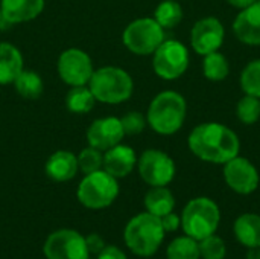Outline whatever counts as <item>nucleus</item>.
<instances>
[{
  "instance_id": "2",
  "label": "nucleus",
  "mask_w": 260,
  "mask_h": 259,
  "mask_svg": "<svg viewBox=\"0 0 260 259\" xmlns=\"http://www.w3.org/2000/svg\"><path fill=\"white\" fill-rule=\"evenodd\" d=\"M186 114V99L174 90H166L151 101L146 113V122L155 133L171 136L183 127Z\"/></svg>"
},
{
  "instance_id": "1",
  "label": "nucleus",
  "mask_w": 260,
  "mask_h": 259,
  "mask_svg": "<svg viewBox=\"0 0 260 259\" xmlns=\"http://www.w3.org/2000/svg\"><path fill=\"white\" fill-rule=\"evenodd\" d=\"M190 151L201 160L224 165L239 156L241 140L229 127L218 122H206L195 127L189 136Z\"/></svg>"
},
{
  "instance_id": "6",
  "label": "nucleus",
  "mask_w": 260,
  "mask_h": 259,
  "mask_svg": "<svg viewBox=\"0 0 260 259\" xmlns=\"http://www.w3.org/2000/svg\"><path fill=\"white\" fill-rule=\"evenodd\" d=\"M76 195L79 203L88 209H105L111 206L119 195L117 179L104 169L85 174L78 186Z\"/></svg>"
},
{
  "instance_id": "20",
  "label": "nucleus",
  "mask_w": 260,
  "mask_h": 259,
  "mask_svg": "<svg viewBox=\"0 0 260 259\" xmlns=\"http://www.w3.org/2000/svg\"><path fill=\"white\" fill-rule=\"evenodd\" d=\"M236 240L247 249L260 247V215L242 214L233 224Z\"/></svg>"
},
{
  "instance_id": "21",
  "label": "nucleus",
  "mask_w": 260,
  "mask_h": 259,
  "mask_svg": "<svg viewBox=\"0 0 260 259\" xmlns=\"http://www.w3.org/2000/svg\"><path fill=\"white\" fill-rule=\"evenodd\" d=\"M145 208L146 212L161 218L169 214L175 208L174 194L166 186H151V189L145 195Z\"/></svg>"
},
{
  "instance_id": "27",
  "label": "nucleus",
  "mask_w": 260,
  "mask_h": 259,
  "mask_svg": "<svg viewBox=\"0 0 260 259\" xmlns=\"http://www.w3.org/2000/svg\"><path fill=\"white\" fill-rule=\"evenodd\" d=\"M236 116L245 125H253L260 119V98L245 95L236 105Z\"/></svg>"
},
{
  "instance_id": "15",
  "label": "nucleus",
  "mask_w": 260,
  "mask_h": 259,
  "mask_svg": "<svg viewBox=\"0 0 260 259\" xmlns=\"http://www.w3.org/2000/svg\"><path fill=\"white\" fill-rule=\"evenodd\" d=\"M233 32L239 41L250 46H260V0L241 9L233 21Z\"/></svg>"
},
{
  "instance_id": "35",
  "label": "nucleus",
  "mask_w": 260,
  "mask_h": 259,
  "mask_svg": "<svg viewBox=\"0 0 260 259\" xmlns=\"http://www.w3.org/2000/svg\"><path fill=\"white\" fill-rule=\"evenodd\" d=\"M232 6H235V8H238V9H245V8H248L250 5H253L254 2H257V0H227Z\"/></svg>"
},
{
  "instance_id": "23",
  "label": "nucleus",
  "mask_w": 260,
  "mask_h": 259,
  "mask_svg": "<svg viewBox=\"0 0 260 259\" xmlns=\"http://www.w3.org/2000/svg\"><path fill=\"white\" fill-rule=\"evenodd\" d=\"M14 85H15L17 93L21 98L29 99V101L38 99L44 90V82H43L41 76L34 70H24V69L15 78Z\"/></svg>"
},
{
  "instance_id": "22",
  "label": "nucleus",
  "mask_w": 260,
  "mask_h": 259,
  "mask_svg": "<svg viewBox=\"0 0 260 259\" xmlns=\"http://www.w3.org/2000/svg\"><path fill=\"white\" fill-rule=\"evenodd\" d=\"M96 104V98L90 90L88 84L85 85H75L67 92L66 96V107L70 113L75 114H87L93 110Z\"/></svg>"
},
{
  "instance_id": "3",
  "label": "nucleus",
  "mask_w": 260,
  "mask_h": 259,
  "mask_svg": "<svg viewBox=\"0 0 260 259\" xmlns=\"http://www.w3.org/2000/svg\"><path fill=\"white\" fill-rule=\"evenodd\" d=\"M161 220L149 212H142L131 218L125 227L123 238L126 247L137 256H152L165 240Z\"/></svg>"
},
{
  "instance_id": "37",
  "label": "nucleus",
  "mask_w": 260,
  "mask_h": 259,
  "mask_svg": "<svg viewBox=\"0 0 260 259\" xmlns=\"http://www.w3.org/2000/svg\"><path fill=\"white\" fill-rule=\"evenodd\" d=\"M3 24H8V23H6V20L3 18V14H2V9H0V27H2Z\"/></svg>"
},
{
  "instance_id": "38",
  "label": "nucleus",
  "mask_w": 260,
  "mask_h": 259,
  "mask_svg": "<svg viewBox=\"0 0 260 259\" xmlns=\"http://www.w3.org/2000/svg\"><path fill=\"white\" fill-rule=\"evenodd\" d=\"M88 259H90V258H88Z\"/></svg>"
},
{
  "instance_id": "24",
  "label": "nucleus",
  "mask_w": 260,
  "mask_h": 259,
  "mask_svg": "<svg viewBox=\"0 0 260 259\" xmlns=\"http://www.w3.org/2000/svg\"><path fill=\"white\" fill-rule=\"evenodd\" d=\"M168 259H200V246L198 241L190 238L189 235L174 238L168 249H166Z\"/></svg>"
},
{
  "instance_id": "14",
  "label": "nucleus",
  "mask_w": 260,
  "mask_h": 259,
  "mask_svg": "<svg viewBox=\"0 0 260 259\" xmlns=\"http://www.w3.org/2000/svg\"><path fill=\"white\" fill-rule=\"evenodd\" d=\"M123 137H125V133L122 128V122L119 118H114V116L94 119L87 130L88 145L93 148H98L102 153L122 143Z\"/></svg>"
},
{
  "instance_id": "13",
  "label": "nucleus",
  "mask_w": 260,
  "mask_h": 259,
  "mask_svg": "<svg viewBox=\"0 0 260 259\" xmlns=\"http://www.w3.org/2000/svg\"><path fill=\"white\" fill-rule=\"evenodd\" d=\"M224 43V26L216 17L198 20L190 32V44L200 55L216 52Z\"/></svg>"
},
{
  "instance_id": "16",
  "label": "nucleus",
  "mask_w": 260,
  "mask_h": 259,
  "mask_svg": "<svg viewBox=\"0 0 260 259\" xmlns=\"http://www.w3.org/2000/svg\"><path fill=\"white\" fill-rule=\"evenodd\" d=\"M137 165L136 151L128 145H116L104 151V171L116 179H123L129 176Z\"/></svg>"
},
{
  "instance_id": "17",
  "label": "nucleus",
  "mask_w": 260,
  "mask_h": 259,
  "mask_svg": "<svg viewBox=\"0 0 260 259\" xmlns=\"http://www.w3.org/2000/svg\"><path fill=\"white\" fill-rule=\"evenodd\" d=\"M0 9L8 24L24 23L43 12L44 0H2Z\"/></svg>"
},
{
  "instance_id": "31",
  "label": "nucleus",
  "mask_w": 260,
  "mask_h": 259,
  "mask_svg": "<svg viewBox=\"0 0 260 259\" xmlns=\"http://www.w3.org/2000/svg\"><path fill=\"white\" fill-rule=\"evenodd\" d=\"M122 128H123V133L125 136H136V134H140L145 127H146V118L140 113V111H129L126 113L122 119Z\"/></svg>"
},
{
  "instance_id": "33",
  "label": "nucleus",
  "mask_w": 260,
  "mask_h": 259,
  "mask_svg": "<svg viewBox=\"0 0 260 259\" xmlns=\"http://www.w3.org/2000/svg\"><path fill=\"white\" fill-rule=\"evenodd\" d=\"M85 244H87V249H88V253L90 255H98L104 250L105 247V243L102 240L101 235L98 234H91L85 238Z\"/></svg>"
},
{
  "instance_id": "29",
  "label": "nucleus",
  "mask_w": 260,
  "mask_h": 259,
  "mask_svg": "<svg viewBox=\"0 0 260 259\" xmlns=\"http://www.w3.org/2000/svg\"><path fill=\"white\" fill-rule=\"evenodd\" d=\"M76 157H78L79 171L84 172V176L104 168V153L99 151L98 148H93V147L84 148Z\"/></svg>"
},
{
  "instance_id": "11",
  "label": "nucleus",
  "mask_w": 260,
  "mask_h": 259,
  "mask_svg": "<svg viewBox=\"0 0 260 259\" xmlns=\"http://www.w3.org/2000/svg\"><path fill=\"white\" fill-rule=\"evenodd\" d=\"M56 70L59 78L70 87L88 84L94 72L88 53H85L78 47H70L59 55L56 63Z\"/></svg>"
},
{
  "instance_id": "32",
  "label": "nucleus",
  "mask_w": 260,
  "mask_h": 259,
  "mask_svg": "<svg viewBox=\"0 0 260 259\" xmlns=\"http://www.w3.org/2000/svg\"><path fill=\"white\" fill-rule=\"evenodd\" d=\"M160 220H161V226H163L165 232H175L181 226V217L177 215L174 211L166 214V215H163Z\"/></svg>"
},
{
  "instance_id": "19",
  "label": "nucleus",
  "mask_w": 260,
  "mask_h": 259,
  "mask_svg": "<svg viewBox=\"0 0 260 259\" xmlns=\"http://www.w3.org/2000/svg\"><path fill=\"white\" fill-rule=\"evenodd\" d=\"M23 70V55L11 43H0V84H11Z\"/></svg>"
},
{
  "instance_id": "8",
  "label": "nucleus",
  "mask_w": 260,
  "mask_h": 259,
  "mask_svg": "<svg viewBox=\"0 0 260 259\" xmlns=\"http://www.w3.org/2000/svg\"><path fill=\"white\" fill-rule=\"evenodd\" d=\"M152 69L161 79L180 78L189 67V50L177 40H165L152 53Z\"/></svg>"
},
{
  "instance_id": "9",
  "label": "nucleus",
  "mask_w": 260,
  "mask_h": 259,
  "mask_svg": "<svg viewBox=\"0 0 260 259\" xmlns=\"http://www.w3.org/2000/svg\"><path fill=\"white\" fill-rule=\"evenodd\" d=\"M137 168L142 180L149 186H168L177 172L172 157L160 150L143 151L137 159Z\"/></svg>"
},
{
  "instance_id": "26",
  "label": "nucleus",
  "mask_w": 260,
  "mask_h": 259,
  "mask_svg": "<svg viewBox=\"0 0 260 259\" xmlns=\"http://www.w3.org/2000/svg\"><path fill=\"white\" fill-rule=\"evenodd\" d=\"M203 72H204V76L209 81H215V82L222 81V79H225L229 76V72H230L229 61L218 50L212 52L209 55H204Z\"/></svg>"
},
{
  "instance_id": "4",
  "label": "nucleus",
  "mask_w": 260,
  "mask_h": 259,
  "mask_svg": "<svg viewBox=\"0 0 260 259\" xmlns=\"http://www.w3.org/2000/svg\"><path fill=\"white\" fill-rule=\"evenodd\" d=\"M88 87L98 102L116 105L131 98L134 92V81L126 70L114 66H105L93 72Z\"/></svg>"
},
{
  "instance_id": "5",
  "label": "nucleus",
  "mask_w": 260,
  "mask_h": 259,
  "mask_svg": "<svg viewBox=\"0 0 260 259\" xmlns=\"http://www.w3.org/2000/svg\"><path fill=\"white\" fill-rule=\"evenodd\" d=\"M219 221L221 211L209 197L192 198L181 212V227L184 235H189L197 241L216 234Z\"/></svg>"
},
{
  "instance_id": "28",
  "label": "nucleus",
  "mask_w": 260,
  "mask_h": 259,
  "mask_svg": "<svg viewBox=\"0 0 260 259\" xmlns=\"http://www.w3.org/2000/svg\"><path fill=\"white\" fill-rule=\"evenodd\" d=\"M241 87L245 95L260 98V60H254L245 66L241 73Z\"/></svg>"
},
{
  "instance_id": "34",
  "label": "nucleus",
  "mask_w": 260,
  "mask_h": 259,
  "mask_svg": "<svg viewBox=\"0 0 260 259\" xmlns=\"http://www.w3.org/2000/svg\"><path fill=\"white\" fill-rule=\"evenodd\" d=\"M98 259H128L126 255L116 246H105L101 253L96 255Z\"/></svg>"
},
{
  "instance_id": "7",
  "label": "nucleus",
  "mask_w": 260,
  "mask_h": 259,
  "mask_svg": "<svg viewBox=\"0 0 260 259\" xmlns=\"http://www.w3.org/2000/svg\"><path fill=\"white\" fill-rule=\"evenodd\" d=\"M122 41L136 55H152L165 41V29L154 18H137L125 27Z\"/></svg>"
},
{
  "instance_id": "18",
  "label": "nucleus",
  "mask_w": 260,
  "mask_h": 259,
  "mask_svg": "<svg viewBox=\"0 0 260 259\" xmlns=\"http://www.w3.org/2000/svg\"><path fill=\"white\" fill-rule=\"evenodd\" d=\"M46 174L55 182H69L72 180L78 171V157L67 150L55 151L46 162Z\"/></svg>"
},
{
  "instance_id": "36",
  "label": "nucleus",
  "mask_w": 260,
  "mask_h": 259,
  "mask_svg": "<svg viewBox=\"0 0 260 259\" xmlns=\"http://www.w3.org/2000/svg\"><path fill=\"white\" fill-rule=\"evenodd\" d=\"M247 259H260V247L248 249V252H247Z\"/></svg>"
},
{
  "instance_id": "25",
  "label": "nucleus",
  "mask_w": 260,
  "mask_h": 259,
  "mask_svg": "<svg viewBox=\"0 0 260 259\" xmlns=\"http://www.w3.org/2000/svg\"><path fill=\"white\" fill-rule=\"evenodd\" d=\"M154 20L163 29H172L183 20V8L175 0H163L154 12Z\"/></svg>"
},
{
  "instance_id": "30",
  "label": "nucleus",
  "mask_w": 260,
  "mask_h": 259,
  "mask_svg": "<svg viewBox=\"0 0 260 259\" xmlns=\"http://www.w3.org/2000/svg\"><path fill=\"white\" fill-rule=\"evenodd\" d=\"M198 246H200V255L203 259H224L227 255L225 241L216 234L198 241Z\"/></svg>"
},
{
  "instance_id": "12",
  "label": "nucleus",
  "mask_w": 260,
  "mask_h": 259,
  "mask_svg": "<svg viewBox=\"0 0 260 259\" xmlns=\"http://www.w3.org/2000/svg\"><path fill=\"white\" fill-rule=\"evenodd\" d=\"M224 180L236 194L250 195L257 189L260 177L256 166L248 159L236 156L224 163Z\"/></svg>"
},
{
  "instance_id": "10",
  "label": "nucleus",
  "mask_w": 260,
  "mask_h": 259,
  "mask_svg": "<svg viewBox=\"0 0 260 259\" xmlns=\"http://www.w3.org/2000/svg\"><path fill=\"white\" fill-rule=\"evenodd\" d=\"M47 259H88L90 253L85 238L72 229H61L50 234L43 247Z\"/></svg>"
}]
</instances>
